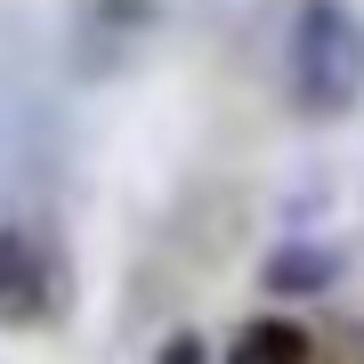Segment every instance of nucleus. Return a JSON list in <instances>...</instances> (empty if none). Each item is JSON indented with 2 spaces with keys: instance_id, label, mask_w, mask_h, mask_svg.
<instances>
[{
  "instance_id": "20e7f679",
  "label": "nucleus",
  "mask_w": 364,
  "mask_h": 364,
  "mask_svg": "<svg viewBox=\"0 0 364 364\" xmlns=\"http://www.w3.org/2000/svg\"><path fill=\"white\" fill-rule=\"evenodd\" d=\"M219 364H308V332H299L291 316H251V324L219 348Z\"/></svg>"
},
{
  "instance_id": "f03ea898",
  "label": "nucleus",
  "mask_w": 364,
  "mask_h": 364,
  "mask_svg": "<svg viewBox=\"0 0 364 364\" xmlns=\"http://www.w3.org/2000/svg\"><path fill=\"white\" fill-rule=\"evenodd\" d=\"M57 251L33 227H0V332H33L57 316Z\"/></svg>"
},
{
  "instance_id": "39448f33",
  "label": "nucleus",
  "mask_w": 364,
  "mask_h": 364,
  "mask_svg": "<svg viewBox=\"0 0 364 364\" xmlns=\"http://www.w3.org/2000/svg\"><path fill=\"white\" fill-rule=\"evenodd\" d=\"M162 364H203V340H195V332H178V340L162 348Z\"/></svg>"
},
{
  "instance_id": "7ed1b4c3",
  "label": "nucleus",
  "mask_w": 364,
  "mask_h": 364,
  "mask_svg": "<svg viewBox=\"0 0 364 364\" xmlns=\"http://www.w3.org/2000/svg\"><path fill=\"white\" fill-rule=\"evenodd\" d=\"M259 284L284 291V299H316V291L340 284V251H324V243H275L259 259Z\"/></svg>"
},
{
  "instance_id": "f257e3e1",
  "label": "nucleus",
  "mask_w": 364,
  "mask_h": 364,
  "mask_svg": "<svg viewBox=\"0 0 364 364\" xmlns=\"http://www.w3.org/2000/svg\"><path fill=\"white\" fill-rule=\"evenodd\" d=\"M284 81H291V105L308 122H340L364 105V16L348 0H299Z\"/></svg>"
}]
</instances>
